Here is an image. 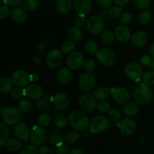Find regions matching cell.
<instances>
[{"instance_id":"1","label":"cell","mask_w":154,"mask_h":154,"mask_svg":"<svg viewBox=\"0 0 154 154\" xmlns=\"http://www.w3.org/2000/svg\"><path fill=\"white\" fill-rule=\"evenodd\" d=\"M69 122L70 126L78 132L86 130L90 126V120L87 114L81 111H74L69 114Z\"/></svg>"},{"instance_id":"2","label":"cell","mask_w":154,"mask_h":154,"mask_svg":"<svg viewBox=\"0 0 154 154\" xmlns=\"http://www.w3.org/2000/svg\"><path fill=\"white\" fill-rule=\"evenodd\" d=\"M153 93L149 85L142 83L133 92V100L139 105H146L151 101Z\"/></svg>"},{"instance_id":"3","label":"cell","mask_w":154,"mask_h":154,"mask_svg":"<svg viewBox=\"0 0 154 154\" xmlns=\"http://www.w3.org/2000/svg\"><path fill=\"white\" fill-rule=\"evenodd\" d=\"M22 111L17 107L5 108L2 110L3 122L8 126L16 125L21 118Z\"/></svg>"},{"instance_id":"4","label":"cell","mask_w":154,"mask_h":154,"mask_svg":"<svg viewBox=\"0 0 154 154\" xmlns=\"http://www.w3.org/2000/svg\"><path fill=\"white\" fill-rule=\"evenodd\" d=\"M96 58L99 63L105 66H111L117 60V54L111 48H105L96 54Z\"/></svg>"},{"instance_id":"5","label":"cell","mask_w":154,"mask_h":154,"mask_svg":"<svg viewBox=\"0 0 154 154\" xmlns=\"http://www.w3.org/2000/svg\"><path fill=\"white\" fill-rule=\"evenodd\" d=\"M90 131L93 134L99 133L106 130L109 126V119L104 116H96L90 122Z\"/></svg>"},{"instance_id":"6","label":"cell","mask_w":154,"mask_h":154,"mask_svg":"<svg viewBox=\"0 0 154 154\" xmlns=\"http://www.w3.org/2000/svg\"><path fill=\"white\" fill-rule=\"evenodd\" d=\"M105 23L99 15H93L88 19L87 22V29L93 35H99L103 32Z\"/></svg>"},{"instance_id":"7","label":"cell","mask_w":154,"mask_h":154,"mask_svg":"<svg viewBox=\"0 0 154 154\" xmlns=\"http://www.w3.org/2000/svg\"><path fill=\"white\" fill-rule=\"evenodd\" d=\"M111 95L116 102L119 104L127 103L130 99V93L124 87H114L111 90Z\"/></svg>"},{"instance_id":"8","label":"cell","mask_w":154,"mask_h":154,"mask_svg":"<svg viewBox=\"0 0 154 154\" xmlns=\"http://www.w3.org/2000/svg\"><path fill=\"white\" fill-rule=\"evenodd\" d=\"M63 52L58 49H52L46 56V63L50 68L54 69L60 66L63 61Z\"/></svg>"},{"instance_id":"9","label":"cell","mask_w":154,"mask_h":154,"mask_svg":"<svg viewBox=\"0 0 154 154\" xmlns=\"http://www.w3.org/2000/svg\"><path fill=\"white\" fill-rule=\"evenodd\" d=\"M30 141L35 146L42 145L46 141L47 134L42 126H36L30 133Z\"/></svg>"},{"instance_id":"10","label":"cell","mask_w":154,"mask_h":154,"mask_svg":"<svg viewBox=\"0 0 154 154\" xmlns=\"http://www.w3.org/2000/svg\"><path fill=\"white\" fill-rule=\"evenodd\" d=\"M11 81L15 85L20 87H26L31 81L30 75L23 70L14 71L11 75Z\"/></svg>"},{"instance_id":"11","label":"cell","mask_w":154,"mask_h":154,"mask_svg":"<svg viewBox=\"0 0 154 154\" xmlns=\"http://www.w3.org/2000/svg\"><path fill=\"white\" fill-rule=\"evenodd\" d=\"M95 83H96L95 75L89 72L83 73L80 77L79 81H78L80 88L84 91H88L91 90L95 86Z\"/></svg>"},{"instance_id":"12","label":"cell","mask_w":154,"mask_h":154,"mask_svg":"<svg viewBox=\"0 0 154 154\" xmlns=\"http://www.w3.org/2000/svg\"><path fill=\"white\" fill-rule=\"evenodd\" d=\"M126 76L132 80H138L142 75V68L135 62H131L126 65L125 68Z\"/></svg>"},{"instance_id":"13","label":"cell","mask_w":154,"mask_h":154,"mask_svg":"<svg viewBox=\"0 0 154 154\" xmlns=\"http://www.w3.org/2000/svg\"><path fill=\"white\" fill-rule=\"evenodd\" d=\"M84 56L80 52H73L67 59L68 67L71 70H78L84 65Z\"/></svg>"},{"instance_id":"14","label":"cell","mask_w":154,"mask_h":154,"mask_svg":"<svg viewBox=\"0 0 154 154\" xmlns=\"http://www.w3.org/2000/svg\"><path fill=\"white\" fill-rule=\"evenodd\" d=\"M119 128H120V132L123 135L129 136L135 132L136 129V124L135 122L132 119L129 117H126L123 119L119 123Z\"/></svg>"},{"instance_id":"15","label":"cell","mask_w":154,"mask_h":154,"mask_svg":"<svg viewBox=\"0 0 154 154\" xmlns=\"http://www.w3.org/2000/svg\"><path fill=\"white\" fill-rule=\"evenodd\" d=\"M79 105L84 111H92L96 108V101L95 97L90 94H84L80 97Z\"/></svg>"},{"instance_id":"16","label":"cell","mask_w":154,"mask_h":154,"mask_svg":"<svg viewBox=\"0 0 154 154\" xmlns=\"http://www.w3.org/2000/svg\"><path fill=\"white\" fill-rule=\"evenodd\" d=\"M14 135L22 141H27L29 138V128L26 123H17L13 129Z\"/></svg>"},{"instance_id":"17","label":"cell","mask_w":154,"mask_h":154,"mask_svg":"<svg viewBox=\"0 0 154 154\" xmlns=\"http://www.w3.org/2000/svg\"><path fill=\"white\" fill-rule=\"evenodd\" d=\"M43 95V90L39 85L32 84L25 89V96L30 100H39Z\"/></svg>"},{"instance_id":"18","label":"cell","mask_w":154,"mask_h":154,"mask_svg":"<svg viewBox=\"0 0 154 154\" xmlns=\"http://www.w3.org/2000/svg\"><path fill=\"white\" fill-rule=\"evenodd\" d=\"M54 106L59 110H66L69 105V97L64 93H57L53 98Z\"/></svg>"},{"instance_id":"19","label":"cell","mask_w":154,"mask_h":154,"mask_svg":"<svg viewBox=\"0 0 154 154\" xmlns=\"http://www.w3.org/2000/svg\"><path fill=\"white\" fill-rule=\"evenodd\" d=\"M73 5L78 14H87L92 9L90 0H73Z\"/></svg>"},{"instance_id":"20","label":"cell","mask_w":154,"mask_h":154,"mask_svg":"<svg viewBox=\"0 0 154 154\" xmlns=\"http://www.w3.org/2000/svg\"><path fill=\"white\" fill-rule=\"evenodd\" d=\"M148 36L147 33L143 31L136 32L131 38V43L135 48H142L147 44Z\"/></svg>"},{"instance_id":"21","label":"cell","mask_w":154,"mask_h":154,"mask_svg":"<svg viewBox=\"0 0 154 154\" xmlns=\"http://www.w3.org/2000/svg\"><path fill=\"white\" fill-rule=\"evenodd\" d=\"M116 38L120 42H127L131 38V32L128 27L125 26H118L114 31Z\"/></svg>"},{"instance_id":"22","label":"cell","mask_w":154,"mask_h":154,"mask_svg":"<svg viewBox=\"0 0 154 154\" xmlns=\"http://www.w3.org/2000/svg\"><path fill=\"white\" fill-rule=\"evenodd\" d=\"M11 17L12 20L14 21L15 23H22L26 20L27 14L24 8L17 7L12 9V11H11Z\"/></svg>"},{"instance_id":"23","label":"cell","mask_w":154,"mask_h":154,"mask_svg":"<svg viewBox=\"0 0 154 154\" xmlns=\"http://www.w3.org/2000/svg\"><path fill=\"white\" fill-rule=\"evenodd\" d=\"M73 75L70 69L63 67L59 70L57 73V79L61 84H68L72 81Z\"/></svg>"},{"instance_id":"24","label":"cell","mask_w":154,"mask_h":154,"mask_svg":"<svg viewBox=\"0 0 154 154\" xmlns=\"http://www.w3.org/2000/svg\"><path fill=\"white\" fill-rule=\"evenodd\" d=\"M138 110H139V108H138L136 102L135 103V102H127L123 106V112L126 117H132L138 114Z\"/></svg>"},{"instance_id":"25","label":"cell","mask_w":154,"mask_h":154,"mask_svg":"<svg viewBox=\"0 0 154 154\" xmlns=\"http://www.w3.org/2000/svg\"><path fill=\"white\" fill-rule=\"evenodd\" d=\"M57 9L59 13L66 14L72 9V2L70 0H57Z\"/></svg>"},{"instance_id":"26","label":"cell","mask_w":154,"mask_h":154,"mask_svg":"<svg viewBox=\"0 0 154 154\" xmlns=\"http://www.w3.org/2000/svg\"><path fill=\"white\" fill-rule=\"evenodd\" d=\"M6 148L11 152H17L22 148V142L19 138H11L5 143Z\"/></svg>"},{"instance_id":"27","label":"cell","mask_w":154,"mask_h":154,"mask_svg":"<svg viewBox=\"0 0 154 154\" xmlns=\"http://www.w3.org/2000/svg\"><path fill=\"white\" fill-rule=\"evenodd\" d=\"M69 38L72 42H80L83 38V32L79 27L72 26L71 27L68 32Z\"/></svg>"},{"instance_id":"28","label":"cell","mask_w":154,"mask_h":154,"mask_svg":"<svg viewBox=\"0 0 154 154\" xmlns=\"http://www.w3.org/2000/svg\"><path fill=\"white\" fill-rule=\"evenodd\" d=\"M13 81L7 78L0 79V91L2 93H8L13 90Z\"/></svg>"},{"instance_id":"29","label":"cell","mask_w":154,"mask_h":154,"mask_svg":"<svg viewBox=\"0 0 154 154\" xmlns=\"http://www.w3.org/2000/svg\"><path fill=\"white\" fill-rule=\"evenodd\" d=\"M111 91L107 87H99L94 92V97L97 100L103 101L109 96Z\"/></svg>"},{"instance_id":"30","label":"cell","mask_w":154,"mask_h":154,"mask_svg":"<svg viewBox=\"0 0 154 154\" xmlns=\"http://www.w3.org/2000/svg\"><path fill=\"white\" fill-rule=\"evenodd\" d=\"M9 134L10 132L7 124L5 123H0V144L2 147L6 143V141L9 137Z\"/></svg>"},{"instance_id":"31","label":"cell","mask_w":154,"mask_h":154,"mask_svg":"<svg viewBox=\"0 0 154 154\" xmlns=\"http://www.w3.org/2000/svg\"><path fill=\"white\" fill-rule=\"evenodd\" d=\"M51 96L47 95L44 96L43 98H41L37 102V107L41 111H45L48 109L50 106V102H51Z\"/></svg>"},{"instance_id":"32","label":"cell","mask_w":154,"mask_h":154,"mask_svg":"<svg viewBox=\"0 0 154 154\" xmlns=\"http://www.w3.org/2000/svg\"><path fill=\"white\" fill-rule=\"evenodd\" d=\"M80 135L78 134V132H75V131H70V132H67L65 135V141L68 144H74L76 141H78V140L79 139Z\"/></svg>"},{"instance_id":"33","label":"cell","mask_w":154,"mask_h":154,"mask_svg":"<svg viewBox=\"0 0 154 154\" xmlns=\"http://www.w3.org/2000/svg\"><path fill=\"white\" fill-rule=\"evenodd\" d=\"M85 51L90 55H94L98 52V45L93 41H89L85 45Z\"/></svg>"},{"instance_id":"34","label":"cell","mask_w":154,"mask_h":154,"mask_svg":"<svg viewBox=\"0 0 154 154\" xmlns=\"http://www.w3.org/2000/svg\"><path fill=\"white\" fill-rule=\"evenodd\" d=\"M23 7L26 11H33L38 7V2L36 0H23Z\"/></svg>"},{"instance_id":"35","label":"cell","mask_w":154,"mask_h":154,"mask_svg":"<svg viewBox=\"0 0 154 154\" xmlns=\"http://www.w3.org/2000/svg\"><path fill=\"white\" fill-rule=\"evenodd\" d=\"M151 17L152 14L150 11L144 10L140 13L139 16H138V20L141 23L146 24L150 22V20H151Z\"/></svg>"},{"instance_id":"36","label":"cell","mask_w":154,"mask_h":154,"mask_svg":"<svg viewBox=\"0 0 154 154\" xmlns=\"http://www.w3.org/2000/svg\"><path fill=\"white\" fill-rule=\"evenodd\" d=\"M18 108L22 112L27 113L32 109V103L28 99H22L18 104Z\"/></svg>"},{"instance_id":"37","label":"cell","mask_w":154,"mask_h":154,"mask_svg":"<svg viewBox=\"0 0 154 154\" xmlns=\"http://www.w3.org/2000/svg\"><path fill=\"white\" fill-rule=\"evenodd\" d=\"M75 44L72 41H66L61 47V51L63 54H72L75 50Z\"/></svg>"},{"instance_id":"38","label":"cell","mask_w":154,"mask_h":154,"mask_svg":"<svg viewBox=\"0 0 154 154\" xmlns=\"http://www.w3.org/2000/svg\"><path fill=\"white\" fill-rule=\"evenodd\" d=\"M133 4L139 10H146L150 5V0H132Z\"/></svg>"},{"instance_id":"39","label":"cell","mask_w":154,"mask_h":154,"mask_svg":"<svg viewBox=\"0 0 154 154\" xmlns=\"http://www.w3.org/2000/svg\"><path fill=\"white\" fill-rule=\"evenodd\" d=\"M102 40L107 45L112 44L114 42V35L110 31H104L102 32Z\"/></svg>"},{"instance_id":"40","label":"cell","mask_w":154,"mask_h":154,"mask_svg":"<svg viewBox=\"0 0 154 154\" xmlns=\"http://www.w3.org/2000/svg\"><path fill=\"white\" fill-rule=\"evenodd\" d=\"M38 123L40 126L45 127V126H48L51 123V117H50L49 114H46V113L42 114L38 118Z\"/></svg>"},{"instance_id":"41","label":"cell","mask_w":154,"mask_h":154,"mask_svg":"<svg viewBox=\"0 0 154 154\" xmlns=\"http://www.w3.org/2000/svg\"><path fill=\"white\" fill-rule=\"evenodd\" d=\"M142 81H144V84L147 85H153L154 84V72L153 71H149V72H145L142 75Z\"/></svg>"},{"instance_id":"42","label":"cell","mask_w":154,"mask_h":154,"mask_svg":"<svg viewBox=\"0 0 154 154\" xmlns=\"http://www.w3.org/2000/svg\"><path fill=\"white\" fill-rule=\"evenodd\" d=\"M96 109L100 113L107 114L111 110V105H110V104L108 102L102 101V102H100L99 103L97 104V105H96Z\"/></svg>"},{"instance_id":"43","label":"cell","mask_w":154,"mask_h":154,"mask_svg":"<svg viewBox=\"0 0 154 154\" xmlns=\"http://www.w3.org/2000/svg\"><path fill=\"white\" fill-rule=\"evenodd\" d=\"M74 23H75V26L79 27V28L84 26L85 23H87L85 15L82 14H78L74 20Z\"/></svg>"},{"instance_id":"44","label":"cell","mask_w":154,"mask_h":154,"mask_svg":"<svg viewBox=\"0 0 154 154\" xmlns=\"http://www.w3.org/2000/svg\"><path fill=\"white\" fill-rule=\"evenodd\" d=\"M11 95L12 97L14 99H20L23 96H25V90H23V88H21L20 87H16V88H14L13 90L11 92Z\"/></svg>"},{"instance_id":"45","label":"cell","mask_w":154,"mask_h":154,"mask_svg":"<svg viewBox=\"0 0 154 154\" xmlns=\"http://www.w3.org/2000/svg\"><path fill=\"white\" fill-rule=\"evenodd\" d=\"M122 11H123V9L120 6H114V7H111L110 8L109 11H108V15L111 18H117L120 16Z\"/></svg>"},{"instance_id":"46","label":"cell","mask_w":154,"mask_h":154,"mask_svg":"<svg viewBox=\"0 0 154 154\" xmlns=\"http://www.w3.org/2000/svg\"><path fill=\"white\" fill-rule=\"evenodd\" d=\"M108 119L112 122H117L121 119V114L118 110H111L108 112Z\"/></svg>"},{"instance_id":"47","label":"cell","mask_w":154,"mask_h":154,"mask_svg":"<svg viewBox=\"0 0 154 154\" xmlns=\"http://www.w3.org/2000/svg\"><path fill=\"white\" fill-rule=\"evenodd\" d=\"M38 150L35 145H27L22 149L20 154H38Z\"/></svg>"},{"instance_id":"48","label":"cell","mask_w":154,"mask_h":154,"mask_svg":"<svg viewBox=\"0 0 154 154\" xmlns=\"http://www.w3.org/2000/svg\"><path fill=\"white\" fill-rule=\"evenodd\" d=\"M67 119L64 116H59L55 120V125L58 128H64L67 125Z\"/></svg>"},{"instance_id":"49","label":"cell","mask_w":154,"mask_h":154,"mask_svg":"<svg viewBox=\"0 0 154 154\" xmlns=\"http://www.w3.org/2000/svg\"><path fill=\"white\" fill-rule=\"evenodd\" d=\"M132 20V14H131L130 13H129V12H126V13H123V14L120 16V23L123 24V25H126V24H129V23H131Z\"/></svg>"},{"instance_id":"50","label":"cell","mask_w":154,"mask_h":154,"mask_svg":"<svg viewBox=\"0 0 154 154\" xmlns=\"http://www.w3.org/2000/svg\"><path fill=\"white\" fill-rule=\"evenodd\" d=\"M11 14V11L7 5H2L0 7V18L1 19H6Z\"/></svg>"},{"instance_id":"51","label":"cell","mask_w":154,"mask_h":154,"mask_svg":"<svg viewBox=\"0 0 154 154\" xmlns=\"http://www.w3.org/2000/svg\"><path fill=\"white\" fill-rule=\"evenodd\" d=\"M84 67L87 72H91L96 68V63H95V62L93 60H87L84 62Z\"/></svg>"},{"instance_id":"52","label":"cell","mask_w":154,"mask_h":154,"mask_svg":"<svg viewBox=\"0 0 154 154\" xmlns=\"http://www.w3.org/2000/svg\"><path fill=\"white\" fill-rule=\"evenodd\" d=\"M51 141L52 143V144L57 146V147L63 144L62 137L60 135H58V134H54V135H53L51 138Z\"/></svg>"},{"instance_id":"53","label":"cell","mask_w":154,"mask_h":154,"mask_svg":"<svg viewBox=\"0 0 154 154\" xmlns=\"http://www.w3.org/2000/svg\"><path fill=\"white\" fill-rule=\"evenodd\" d=\"M56 152H57V154H70L69 153V147L63 144L57 147Z\"/></svg>"},{"instance_id":"54","label":"cell","mask_w":154,"mask_h":154,"mask_svg":"<svg viewBox=\"0 0 154 154\" xmlns=\"http://www.w3.org/2000/svg\"><path fill=\"white\" fill-rule=\"evenodd\" d=\"M96 3L102 8H108L112 3V0H96Z\"/></svg>"},{"instance_id":"55","label":"cell","mask_w":154,"mask_h":154,"mask_svg":"<svg viewBox=\"0 0 154 154\" xmlns=\"http://www.w3.org/2000/svg\"><path fill=\"white\" fill-rule=\"evenodd\" d=\"M38 153L39 154H54V152L51 150V148H50L49 147H47V146H42L39 148L38 150Z\"/></svg>"},{"instance_id":"56","label":"cell","mask_w":154,"mask_h":154,"mask_svg":"<svg viewBox=\"0 0 154 154\" xmlns=\"http://www.w3.org/2000/svg\"><path fill=\"white\" fill-rule=\"evenodd\" d=\"M141 62L143 65L144 66H149L151 63V60H150V57H148L147 55H144L143 57H141Z\"/></svg>"},{"instance_id":"57","label":"cell","mask_w":154,"mask_h":154,"mask_svg":"<svg viewBox=\"0 0 154 154\" xmlns=\"http://www.w3.org/2000/svg\"><path fill=\"white\" fill-rule=\"evenodd\" d=\"M6 2L10 6L16 7V6L19 5L21 2H23V0H6Z\"/></svg>"},{"instance_id":"58","label":"cell","mask_w":154,"mask_h":154,"mask_svg":"<svg viewBox=\"0 0 154 154\" xmlns=\"http://www.w3.org/2000/svg\"><path fill=\"white\" fill-rule=\"evenodd\" d=\"M114 2V3L117 5H118L119 6H124L129 2L130 0H113Z\"/></svg>"},{"instance_id":"59","label":"cell","mask_w":154,"mask_h":154,"mask_svg":"<svg viewBox=\"0 0 154 154\" xmlns=\"http://www.w3.org/2000/svg\"><path fill=\"white\" fill-rule=\"evenodd\" d=\"M70 154H84V153L81 149L76 148V149H74L72 151H71Z\"/></svg>"},{"instance_id":"60","label":"cell","mask_w":154,"mask_h":154,"mask_svg":"<svg viewBox=\"0 0 154 154\" xmlns=\"http://www.w3.org/2000/svg\"><path fill=\"white\" fill-rule=\"evenodd\" d=\"M38 78V75H30V81H37Z\"/></svg>"},{"instance_id":"61","label":"cell","mask_w":154,"mask_h":154,"mask_svg":"<svg viewBox=\"0 0 154 154\" xmlns=\"http://www.w3.org/2000/svg\"><path fill=\"white\" fill-rule=\"evenodd\" d=\"M150 55H151V57H153V59L154 60V43L151 45V47H150Z\"/></svg>"},{"instance_id":"62","label":"cell","mask_w":154,"mask_h":154,"mask_svg":"<svg viewBox=\"0 0 154 154\" xmlns=\"http://www.w3.org/2000/svg\"><path fill=\"white\" fill-rule=\"evenodd\" d=\"M150 67H151V69H153L154 70V60L153 61H152L151 63H150Z\"/></svg>"}]
</instances>
